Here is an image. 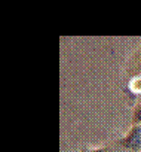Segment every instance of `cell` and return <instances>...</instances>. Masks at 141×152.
<instances>
[{"mask_svg": "<svg viewBox=\"0 0 141 152\" xmlns=\"http://www.w3.org/2000/svg\"><path fill=\"white\" fill-rule=\"evenodd\" d=\"M122 146L129 152H140L141 151V125H134L128 134L122 139Z\"/></svg>", "mask_w": 141, "mask_h": 152, "instance_id": "6da1fadb", "label": "cell"}, {"mask_svg": "<svg viewBox=\"0 0 141 152\" xmlns=\"http://www.w3.org/2000/svg\"><path fill=\"white\" fill-rule=\"evenodd\" d=\"M128 88L131 93L140 96L141 94V75H135L129 79V84H128Z\"/></svg>", "mask_w": 141, "mask_h": 152, "instance_id": "7a4b0ae2", "label": "cell"}, {"mask_svg": "<svg viewBox=\"0 0 141 152\" xmlns=\"http://www.w3.org/2000/svg\"><path fill=\"white\" fill-rule=\"evenodd\" d=\"M132 122H134V125H141V102H138V103L134 106V110H132Z\"/></svg>", "mask_w": 141, "mask_h": 152, "instance_id": "3957f363", "label": "cell"}, {"mask_svg": "<svg viewBox=\"0 0 141 152\" xmlns=\"http://www.w3.org/2000/svg\"><path fill=\"white\" fill-rule=\"evenodd\" d=\"M140 70H141V60H140Z\"/></svg>", "mask_w": 141, "mask_h": 152, "instance_id": "277c9868", "label": "cell"}, {"mask_svg": "<svg viewBox=\"0 0 141 152\" xmlns=\"http://www.w3.org/2000/svg\"><path fill=\"white\" fill-rule=\"evenodd\" d=\"M140 152H141V151H140Z\"/></svg>", "mask_w": 141, "mask_h": 152, "instance_id": "5b68a950", "label": "cell"}]
</instances>
